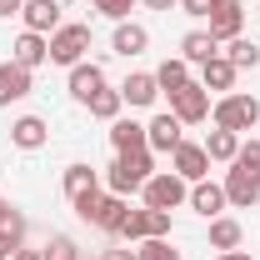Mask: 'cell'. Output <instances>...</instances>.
<instances>
[{
    "instance_id": "cell-20",
    "label": "cell",
    "mask_w": 260,
    "mask_h": 260,
    "mask_svg": "<svg viewBox=\"0 0 260 260\" xmlns=\"http://www.w3.org/2000/svg\"><path fill=\"white\" fill-rule=\"evenodd\" d=\"M110 145H115V155H125V150H150L145 125H135V120H110Z\"/></svg>"
},
{
    "instance_id": "cell-7",
    "label": "cell",
    "mask_w": 260,
    "mask_h": 260,
    "mask_svg": "<svg viewBox=\"0 0 260 260\" xmlns=\"http://www.w3.org/2000/svg\"><path fill=\"white\" fill-rule=\"evenodd\" d=\"M170 115H175L180 125H195V120H205V115H210V90H205L200 80L180 85V90L170 95Z\"/></svg>"
},
{
    "instance_id": "cell-25",
    "label": "cell",
    "mask_w": 260,
    "mask_h": 260,
    "mask_svg": "<svg viewBox=\"0 0 260 260\" xmlns=\"http://www.w3.org/2000/svg\"><path fill=\"white\" fill-rule=\"evenodd\" d=\"M240 235L245 230H240V220H230V215H215L210 220V245L215 250H240Z\"/></svg>"
},
{
    "instance_id": "cell-10",
    "label": "cell",
    "mask_w": 260,
    "mask_h": 260,
    "mask_svg": "<svg viewBox=\"0 0 260 260\" xmlns=\"http://www.w3.org/2000/svg\"><path fill=\"white\" fill-rule=\"evenodd\" d=\"M20 245H25V215H20V210L0 195V255L10 260Z\"/></svg>"
},
{
    "instance_id": "cell-11",
    "label": "cell",
    "mask_w": 260,
    "mask_h": 260,
    "mask_svg": "<svg viewBox=\"0 0 260 260\" xmlns=\"http://www.w3.org/2000/svg\"><path fill=\"white\" fill-rule=\"evenodd\" d=\"M125 210H130L125 195L110 190V195H100V200H95V210H90V225L105 230V235H120V225H125Z\"/></svg>"
},
{
    "instance_id": "cell-37",
    "label": "cell",
    "mask_w": 260,
    "mask_h": 260,
    "mask_svg": "<svg viewBox=\"0 0 260 260\" xmlns=\"http://www.w3.org/2000/svg\"><path fill=\"white\" fill-rule=\"evenodd\" d=\"M145 5H150V10H175L180 0H145Z\"/></svg>"
},
{
    "instance_id": "cell-15",
    "label": "cell",
    "mask_w": 260,
    "mask_h": 260,
    "mask_svg": "<svg viewBox=\"0 0 260 260\" xmlns=\"http://www.w3.org/2000/svg\"><path fill=\"white\" fill-rule=\"evenodd\" d=\"M10 60L15 65H25V70H35V65H45L50 60V40L45 35H35V30H25L15 45H10Z\"/></svg>"
},
{
    "instance_id": "cell-27",
    "label": "cell",
    "mask_w": 260,
    "mask_h": 260,
    "mask_svg": "<svg viewBox=\"0 0 260 260\" xmlns=\"http://www.w3.org/2000/svg\"><path fill=\"white\" fill-rule=\"evenodd\" d=\"M155 85H160L165 95H175L180 85H190V65L185 60H165L160 70H155Z\"/></svg>"
},
{
    "instance_id": "cell-32",
    "label": "cell",
    "mask_w": 260,
    "mask_h": 260,
    "mask_svg": "<svg viewBox=\"0 0 260 260\" xmlns=\"http://www.w3.org/2000/svg\"><path fill=\"white\" fill-rule=\"evenodd\" d=\"M230 165H245V170H260V140H245L240 150H235V160Z\"/></svg>"
},
{
    "instance_id": "cell-39",
    "label": "cell",
    "mask_w": 260,
    "mask_h": 260,
    "mask_svg": "<svg viewBox=\"0 0 260 260\" xmlns=\"http://www.w3.org/2000/svg\"><path fill=\"white\" fill-rule=\"evenodd\" d=\"M10 260H40V250H15Z\"/></svg>"
},
{
    "instance_id": "cell-40",
    "label": "cell",
    "mask_w": 260,
    "mask_h": 260,
    "mask_svg": "<svg viewBox=\"0 0 260 260\" xmlns=\"http://www.w3.org/2000/svg\"><path fill=\"white\" fill-rule=\"evenodd\" d=\"M0 260H5V255H0Z\"/></svg>"
},
{
    "instance_id": "cell-4",
    "label": "cell",
    "mask_w": 260,
    "mask_h": 260,
    "mask_svg": "<svg viewBox=\"0 0 260 260\" xmlns=\"http://www.w3.org/2000/svg\"><path fill=\"white\" fill-rule=\"evenodd\" d=\"M120 235H125V240H165V235H170V210H150V205L125 210Z\"/></svg>"
},
{
    "instance_id": "cell-1",
    "label": "cell",
    "mask_w": 260,
    "mask_h": 260,
    "mask_svg": "<svg viewBox=\"0 0 260 260\" xmlns=\"http://www.w3.org/2000/svg\"><path fill=\"white\" fill-rule=\"evenodd\" d=\"M150 175H155L150 150H125V155H115V165L105 170V185H110L115 195H130V190H145Z\"/></svg>"
},
{
    "instance_id": "cell-2",
    "label": "cell",
    "mask_w": 260,
    "mask_h": 260,
    "mask_svg": "<svg viewBox=\"0 0 260 260\" xmlns=\"http://www.w3.org/2000/svg\"><path fill=\"white\" fill-rule=\"evenodd\" d=\"M65 195H70L75 215L90 220V210H95V200H100V175L90 165H70V170H65Z\"/></svg>"
},
{
    "instance_id": "cell-31",
    "label": "cell",
    "mask_w": 260,
    "mask_h": 260,
    "mask_svg": "<svg viewBox=\"0 0 260 260\" xmlns=\"http://www.w3.org/2000/svg\"><path fill=\"white\" fill-rule=\"evenodd\" d=\"M140 260H180V250H170V240H140Z\"/></svg>"
},
{
    "instance_id": "cell-35",
    "label": "cell",
    "mask_w": 260,
    "mask_h": 260,
    "mask_svg": "<svg viewBox=\"0 0 260 260\" xmlns=\"http://www.w3.org/2000/svg\"><path fill=\"white\" fill-rule=\"evenodd\" d=\"M105 260H140L135 250H105Z\"/></svg>"
},
{
    "instance_id": "cell-5",
    "label": "cell",
    "mask_w": 260,
    "mask_h": 260,
    "mask_svg": "<svg viewBox=\"0 0 260 260\" xmlns=\"http://www.w3.org/2000/svg\"><path fill=\"white\" fill-rule=\"evenodd\" d=\"M190 190H185V180L175 175V170H160V175H150L145 180V205L150 210H175V205H185Z\"/></svg>"
},
{
    "instance_id": "cell-30",
    "label": "cell",
    "mask_w": 260,
    "mask_h": 260,
    "mask_svg": "<svg viewBox=\"0 0 260 260\" xmlns=\"http://www.w3.org/2000/svg\"><path fill=\"white\" fill-rule=\"evenodd\" d=\"M40 260H80V250H75L70 235H50V245L40 250Z\"/></svg>"
},
{
    "instance_id": "cell-23",
    "label": "cell",
    "mask_w": 260,
    "mask_h": 260,
    "mask_svg": "<svg viewBox=\"0 0 260 260\" xmlns=\"http://www.w3.org/2000/svg\"><path fill=\"white\" fill-rule=\"evenodd\" d=\"M150 45V30L145 25H135V20H120L115 25V55H140Z\"/></svg>"
},
{
    "instance_id": "cell-38",
    "label": "cell",
    "mask_w": 260,
    "mask_h": 260,
    "mask_svg": "<svg viewBox=\"0 0 260 260\" xmlns=\"http://www.w3.org/2000/svg\"><path fill=\"white\" fill-rule=\"evenodd\" d=\"M215 260H250V255H245V250H220Z\"/></svg>"
},
{
    "instance_id": "cell-14",
    "label": "cell",
    "mask_w": 260,
    "mask_h": 260,
    "mask_svg": "<svg viewBox=\"0 0 260 260\" xmlns=\"http://www.w3.org/2000/svg\"><path fill=\"white\" fill-rule=\"evenodd\" d=\"M100 90H105V70H100L95 60L85 65H70V95L75 100H85V105H90V95H100Z\"/></svg>"
},
{
    "instance_id": "cell-9",
    "label": "cell",
    "mask_w": 260,
    "mask_h": 260,
    "mask_svg": "<svg viewBox=\"0 0 260 260\" xmlns=\"http://www.w3.org/2000/svg\"><path fill=\"white\" fill-rule=\"evenodd\" d=\"M170 165H175V175L195 185V180H205V170H210V155H205V145H190V140H180L175 150H170Z\"/></svg>"
},
{
    "instance_id": "cell-17",
    "label": "cell",
    "mask_w": 260,
    "mask_h": 260,
    "mask_svg": "<svg viewBox=\"0 0 260 260\" xmlns=\"http://www.w3.org/2000/svg\"><path fill=\"white\" fill-rule=\"evenodd\" d=\"M225 205H230V200H225V185H210V180H195V185H190V210H200L205 220H215Z\"/></svg>"
},
{
    "instance_id": "cell-22",
    "label": "cell",
    "mask_w": 260,
    "mask_h": 260,
    "mask_svg": "<svg viewBox=\"0 0 260 260\" xmlns=\"http://www.w3.org/2000/svg\"><path fill=\"white\" fill-rule=\"evenodd\" d=\"M235 75H240V70H235L225 55H215V60H205V65H200V85H205V90H225V95H230Z\"/></svg>"
},
{
    "instance_id": "cell-34",
    "label": "cell",
    "mask_w": 260,
    "mask_h": 260,
    "mask_svg": "<svg viewBox=\"0 0 260 260\" xmlns=\"http://www.w3.org/2000/svg\"><path fill=\"white\" fill-rule=\"evenodd\" d=\"M180 5H185V15H210L215 0H180Z\"/></svg>"
},
{
    "instance_id": "cell-6",
    "label": "cell",
    "mask_w": 260,
    "mask_h": 260,
    "mask_svg": "<svg viewBox=\"0 0 260 260\" xmlns=\"http://www.w3.org/2000/svg\"><path fill=\"white\" fill-rule=\"evenodd\" d=\"M90 50V25H60L50 35V60L55 65H80Z\"/></svg>"
},
{
    "instance_id": "cell-24",
    "label": "cell",
    "mask_w": 260,
    "mask_h": 260,
    "mask_svg": "<svg viewBox=\"0 0 260 260\" xmlns=\"http://www.w3.org/2000/svg\"><path fill=\"white\" fill-rule=\"evenodd\" d=\"M155 95H160L155 75H130L125 85H120V100L125 105H155Z\"/></svg>"
},
{
    "instance_id": "cell-3",
    "label": "cell",
    "mask_w": 260,
    "mask_h": 260,
    "mask_svg": "<svg viewBox=\"0 0 260 260\" xmlns=\"http://www.w3.org/2000/svg\"><path fill=\"white\" fill-rule=\"evenodd\" d=\"M260 120V100L255 95H235V90H230V95H220V105H215V125L220 130H235V135H240V130H250Z\"/></svg>"
},
{
    "instance_id": "cell-18",
    "label": "cell",
    "mask_w": 260,
    "mask_h": 260,
    "mask_svg": "<svg viewBox=\"0 0 260 260\" xmlns=\"http://www.w3.org/2000/svg\"><path fill=\"white\" fill-rule=\"evenodd\" d=\"M215 55H220V40L210 30H190L180 40V60L185 65H205V60H215Z\"/></svg>"
},
{
    "instance_id": "cell-28",
    "label": "cell",
    "mask_w": 260,
    "mask_h": 260,
    "mask_svg": "<svg viewBox=\"0 0 260 260\" xmlns=\"http://www.w3.org/2000/svg\"><path fill=\"white\" fill-rule=\"evenodd\" d=\"M225 60L235 65V70H250V65H260V45H255V40H245V35H235L230 50H225Z\"/></svg>"
},
{
    "instance_id": "cell-16",
    "label": "cell",
    "mask_w": 260,
    "mask_h": 260,
    "mask_svg": "<svg viewBox=\"0 0 260 260\" xmlns=\"http://www.w3.org/2000/svg\"><path fill=\"white\" fill-rule=\"evenodd\" d=\"M25 95H30V70L5 60L0 65V105H15V100H25Z\"/></svg>"
},
{
    "instance_id": "cell-26",
    "label": "cell",
    "mask_w": 260,
    "mask_h": 260,
    "mask_svg": "<svg viewBox=\"0 0 260 260\" xmlns=\"http://www.w3.org/2000/svg\"><path fill=\"white\" fill-rule=\"evenodd\" d=\"M235 150H240V135H235V130H210V140H205V155H210V160H235Z\"/></svg>"
},
{
    "instance_id": "cell-13",
    "label": "cell",
    "mask_w": 260,
    "mask_h": 260,
    "mask_svg": "<svg viewBox=\"0 0 260 260\" xmlns=\"http://www.w3.org/2000/svg\"><path fill=\"white\" fill-rule=\"evenodd\" d=\"M20 15H25V30H35V35H55L60 30V5L55 0H25L20 5Z\"/></svg>"
},
{
    "instance_id": "cell-29",
    "label": "cell",
    "mask_w": 260,
    "mask_h": 260,
    "mask_svg": "<svg viewBox=\"0 0 260 260\" xmlns=\"http://www.w3.org/2000/svg\"><path fill=\"white\" fill-rule=\"evenodd\" d=\"M120 90H100V95H90V115L95 120H120Z\"/></svg>"
},
{
    "instance_id": "cell-36",
    "label": "cell",
    "mask_w": 260,
    "mask_h": 260,
    "mask_svg": "<svg viewBox=\"0 0 260 260\" xmlns=\"http://www.w3.org/2000/svg\"><path fill=\"white\" fill-rule=\"evenodd\" d=\"M20 5H25V0H0V15H15Z\"/></svg>"
},
{
    "instance_id": "cell-21",
    "label": "cell",
    "mask_w": 260,
    "mask_h": 260,
    "mask_svg": "<svg viewBox=\"0 0 260 260\" xmlns=\"http://www.w3.org/2000/svg\"><path fill=\"white\" fill-rule=\"evenodd\" d=\"M10 140H15L20 150H40V145L50 140V130H45V120H40V115H20V120L10 125Z\"/></svg>"
},
{
    "instance_id": "cell-8",
    "label": "cell",
    "mask_w": 260,
    "mask_h": 260,
    "mask_svg": "<svg viewBox=\"0 0 260 260\" xmlns=\"http://www.w3.org/2000/svg\"><path fill=\"white\" fill-rule=\"evenodd\" d=\"M225 200H230V205H240V210L260 205V170L230 165V175H225Z\"/></svg>"
},
{
    "instance_id": "cell-12",
    "label": "cell",
    "mask_w": 260,
    "mask_h": 260,
    "mask_svg": "<svg viewBox=\"0 0 260 260\" xmlns=\"http://www.w3.org/2000/svg\"><path fill=\"white\" fill-rule=\"evenodd\" d=\"M240 25H245L240 0H215V5H210V35H215V40H235Z\"/></svg>"
},
{
    "instance_id": "cell-33",
    "label": "cell",
    "mask_w": 260,
    "mask_h": 260,
    "mask_svg": "<svg viewBox=\"0 0 260 260\" xmlns=\"http://www.w3.org/2000/svg\"><path fill=\"white\" fill-rule=\"evenodd\" d=\"M130 5H135V0H95V10L105 15V20H125Z\"/></svg>"
},
{
    "instance_id": "cell-19",
    "label": "cell",
    "mask_w": 260,
    "mask_h": 260,
    "mask_svg": "<svg viewBox=\"0 0 260 260\" xmlns=\"http://www.w3.org/2000/svg\"><path fill=\"white\" fill-rule=\"evenodd\" d=\"M145 140H150V150H175L185 135H180V120L165 110V115H155V120L145 125Z\"/></svg>"
}]
</instances>
